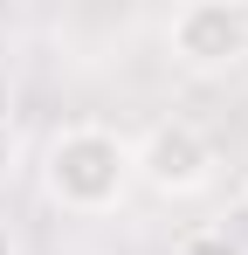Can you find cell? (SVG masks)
Masks as SVG:
<instances>
[{
	"label": "cell",
	"mask_w": 248,
	"mask_h": 255,
	"mask_svg": "<svg viewBox=\"0 0 248 255\" xmlns=\"http://www.w3.org/2000/svg\"><path fill=\"white\" fill-rule=\"evenodd\" d=\"M165 55L186 76H228L248 62V7L235 0H186L165 14Z\"/></svg>",
	"instance_id": "obj_3"
},
{
	"label": "cell",
	"mask_w": 248,
	"mask_h": 255,
	"mask_svg": "<svg viewBox=\"0 0 248 255\" xmlns=\"http://www.w3.org/2000/svg\"><path fill=\"white\" fill-rule=\"evenodd\" d=\"M0 255H21V235H14V221L0 214Z\"/></svg>",
	"instance_id": "obj_6"
},
{
	"label": "cell",
	"mask_w": 248,
	"mask_h": 255,
	"mask_svg": "<svg viewBox=\"0 0 248 255\" xmlns=\"http://www.w3.org/2000/svg\"><path fill=\"white\" fill-rule=\"evenodd\" d=\"M21 166H28V138H21V125L0 111V193L21 179Z\"/></svg>",
	"instance_id": "obj_5"
},
{
	"label": "cell",
	"mask_w": 248,
	"mask_h": 255,
	"mask_svg": "<svg viewBox=\"0 0 248 255\" xmlns=\"http://www.w3.org/2000/svg\"><path fill=\"white\" fill-rule=\"evenodd\" d=\"M131 172H138V186L159 193V200H193V193L214 186L221 152H214V138H207L193 118H159V125H145L131 138Z\"/></svg>",
	"instance_id": "obj_2"
},
{
	"label": "cell",
	"mask_w": 248,
	"mask_h": 255,
	"mask_svg": "<svg viewBox=\"0 0 248 255\" xmlns=\"http://www.w3.org/2000/svg\"><path fill=\"white\" fill-rule=\"evenodd\" d=\"M242 221H248V179H242Z\"/></svg>",
	"instance_id": "obj_7"
},
{
	"label": "cell",
	"mask_w": 248,
	"mask_h": 255,
	"mask_svg": "<svg viewBox=\"0 0 248 255\" xmlns=\"http://www.w3.org/2000/svg\"><path fill=\"white\" fill-rule=\"evenodd\" d=\"M172 255H248V242L235 235V228H186Z\"/></svg>",
	"instance_id": "obj_4"
},
{
	"label": "cell",
	"mask_w": 248,
	"mask_h": 255,
	"mask_svg": "<svg viewBox=\"0 0 248 255\" xmlns=\"http://www.w3.org/2000/svg\"><path fill=\"white\" fill-rule=\"evenodd\" d=\"M138 186L131 172V138L118 125H97V118H76V125L48 131L41 145V193L48 207L76 214V221H104L118 214Z\"/></svg>",
	"instance_id": "obj_1"
}]
</instances>
